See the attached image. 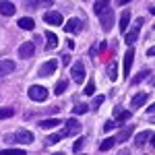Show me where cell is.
<instances>
[{"instance_id":"19","label":"cell","mask_w":155,"mask_h":155,"mask_svg":"<svg viewBox=\"0 0 155 155\" xmlns=\"http://www.w3.org/2000/svg\"><path fill=\"white\" fill-rule=\"evenodd\" d=\"M114 114H116V122H124V120H128L132 116V112H126V110H122V107H118Z\"/></svg>"},{"instance_id":"6","label":"cell","mask_w":155,"mask_h":155,"mask_svg":"<svg viewBox=\"0 0 155 155\" xmlns=\"http://www.w3.org/2000/svg\"><path fill=\"white\" fill-rule=\"evenodd\" d=\"M66 128L60 132L62 137H72V134H79V130H81V124L77 122L74 118H71V120H66V124H64Z\"/></svg>"},{"instance_id":"13","label":"cell","mask_w":155,"mask_h":155,"mask_svg":"<svg viewBox=\"0 0 155 155\" xmlns=\"http://www.w3.org/2000/svg\"><path fill=\"white\" fill-rule=\"evenodd\" d=\"M132 62H134V50H128V52H126V56H124V74H126V77L130 74Z\"/></svg>"},{"instance_id":"11","label":"cell","mask_w":155,"mask_h":155,"mask_svg":"<svg viewBox=\"0 0 155 155\" xmlns=\"http://www.w3.org/2000/svg\"><path fill=\"white\" fill-rule=\"evenodd\" d=\"M15 66H17V64H15L12 60H2V62H0V79H2L4 74H11V72L15 71Z\"/></svg>"},{"instance_id":"41","label":"cell","mask_w":155,"mask_h":155,"mask_svg":"<svg viewBox=\"0 0 155 155\" xmlns=\"http://www.w3.org/2000/svg\"><path fill=\"white\" fill-rule=\"evenodd\" d=\"M149 112H155V104H151V106H149Z\"/></svg>"},{"instance_id":"40","label":"cell","mask_w":155,"mask_h":155,"mask_svg":"<svg viewBox=\"0 0 155 155\" xmlns=\"http://www.w3.org/2000/svg\"><path fill=\"white\" fill-rule=\"evenodd\" d=\"M149 12H151V15H155V6H149Z\"/></svg>"},{"instance_id":"35","label":"cell","mask_w":155,"mask_h":155,"mask_svg":"<svg viewBox=\"0 0 155 155\" xmlns=\"http://www.w3.org/2000/svg\"><path fill=\"white\" fill-rule=\"evenodd\" d=\"M68 62H71V54H66V52H64V54H62V64L66 66Z\"/></svg>"},{"instance_id":"24","label":"cell","mask_w":155,"mask_h":155,"mask_svg":"<svg viewBox=\"0 0 155 155\" xmlns=\"http://www.w3.org/2000/svg\"><path fill=\"white\" fill-rule=\"evenodd\" d=\"M72 112H74L77 116H83V114L89 112V106H87V104H77V106L72 107Z\"/></svg>"},{"instance_id":"17","label":"cell","mask_w":155,"mask_h":155,"mask_svg":"<svg viewBox=\"0 0 155 155\" xmlns=\"http://www.w3.org/2000/svg\"><path fill=\"white\" fill-rule=\"evenodd\" d=\"M107 77H110V81H116V79H118V66H116V60L107 62Z\"/></svg>"},{"instance_id":"14","label":"cell","mask_w":155,"mask_h":155,"mask_svg":"<svg viewBox=\"0 0 155 155\" xmlns=\"http://www.w3.org/2000/svg\"><path fill=\"white\" fill-rule=\"evenodd\" d=\"M0 15L2 17H11V15H15V4L12 2H0Z\"/></svg>"},{"instance_id":"12","label":"cell","mask_w":155,"mask_h":155,"mask_svg":"<svg viewBox=\"0 0 155 155\" xmlns=\"http://www.w3.org/2000/svg\"><path fill=\"white\" fill-rule=\"evenodd\" d=\"M147 99H149V95H147V93H137V95L130 99V107H132V110H137V107L143 106Z\"/></svg>"},{"instance_id":"5","label":"cell","mask_w":155,"mask_h":155,"mask_svg":"<svg viewBox=\"0 0 155 155\" xmlns=\"http://www.w3.org/2000/svg\"><path fill=\"white\" fill-rule=\"evenodd\" d=\"M71 77H72L74 83H83V81H85V64H83V62H74V64H72Z\"/></svg>"},{"instance_id":"33","label":"cell","mask_w":155,"mask_h":155,"mask_svg":"<svg viewBox=\"0 0 155 155\" xmlns=\"http://www.w3.org/2000/svg\"><path fill=\"white\" fill-rule=\"evenodd\" d=\"M83 145H85V137H83V139H79V141H77V143L72 145V149H74V151H77V153H79V151H81V149H83Z\"/></svg>"},{"instance_id":"7","label":"cell","mask_w":155,"mask_h":155,"mask_svg":"<svg viewBox=\"0 0 155 155\" xmlns=\"http://www.w3.org/2000/svg\"><path fill=\"white\" fill-rule=\"evenodd\" d=\"M64 31L66 33H81L83 31V21L81 19H71V21H66V25H64Z\"/></svg>"},{"instance_id":"2","label":"cell","mask_w":155,"mask_h":155,"mask_svg":"<svg viewBox=\"0 0 155 155\" xmlns=\"http://www.w3.org/2000/svg\"><path fill=\"white\" fill-rule=\"evenodd\" d=\"M12 141H17L19 145H29V143H33V132H29V130H17L15 134H8L6 137V143H12Z\"/></svg>"},{"instance_id":"32","label":"cell","mask_w":155,"mask_h":155,"mask_svg":"<svg viewBox=\"0 0 155 155\" xmlns=\"http://www.w3.org/2000/svg\"><path fill=\"white\" fill-rule=\"evenodd\" d=\"M106 46H107L106 41H99V44H97L95 48L91 50V54H97V52H104V50H106Z\"/></svg>"},{"instance_id":"42","label":"cell","mask_w":155,"mask_h":155,"mask_svg":"<svg viewBox=\"0 0 155 155\" xmlns=\"http://www.w3.org/2000/svg\"><path fill=\"white\" fill-rule=\"evenodd\" d=\"M151 122H155V116H153V118H151Z\"/></svg>"},{"instance_id":"8","label":"cell","mask_w":155,"mask_h":155,"mask_svg":"<svg viewBox=\"0 0 155 155\" xmlns=\"http://www.w3.org/2000/svg\"><path fill=\"white\" fill-rule=\"evenodd\" d=\"M58 68V62L56 60H48V62H44L41 64V68H39V77H50V74H54Z\"/></svg>"},{"instance_id":"20","label":"cell","mask_w":155,"mask_h":155,"mask_svg":"<svg viewBox=\"0 0 155 155\" xmlns=\"http://www.w3.org/2000/svg\"><path fill=\"white\" fill-rule=\"evenodd\" d=\"M128 21H130V12L124 11L122 17H120V31H126V29H128Z\"/></svg>"},{"instance_id":"25","label":"cell","mask_w":155,"mask_h":155,"mask_svg":"<svg viewBox=\"0 0 155 155\" xmlns=\"http://www.w3.org/2000/svg\"><path fill=\"white\" fill-rule=\"evenodd\" d=\"M130 134H132V128H124V130H122L118 137H116V143H124V141H126Z\"/></svg>"},{"instance_id":"36","label":"cell","mask_w":155,"mask_h":155,"mask_svg":"<svg viewBox=\"0 0 155 155\" xmlns=\"http://www.w3.org/2000/svg\"><path fill=\"white\" fill-rule=\"evenodd\" d=\"M66 46H68V50H72V48H74V41H72V39H68V41H66Z\"/></svg>"},{"instance_id":"30","label":"cell","mask_w":155,"mask_h":155,"mask_svg":"<svg viewBox=\"0 0 155 155\" xmlns=\"http://www.w3.org/2000/svg\"><path fill=\"white\" fill-rule=\"evenodd\" d=\"M83 93H85V95H93V93H95V83H93V81H89Z\"/></svg>"},{"instance_id":"22","label":"cell","mask_w":155,"mask_h":155,"mask_svg":"<svg viewBox=\"0 0 155 155\" xmlns=\"http://www.w3.org/2000/svg\"><path fill=\"white\" fill-rule=\"evenodd\" d=\"M114 145H116V139H106V141L99 143V151H110Z\"/></svg>"},{"instance_id":"39","label":"cell","mask_w":155,"mask_h":155,"mask_svg":"<svg viewBox=\"0 0 155 155\" xmlns=\"http://www.w3.org/2000/svg\"><path fill=\"white\" fill-rule=\"evenodd\" d=\"M149 141H151V145H153V147H155V132H153V134H151V139H149Z\"/></svg>"},{"instance_id":"38","label":"cell","mask_w":155,"mask_h":155,"mask_svg":"<svg viewBox=\"0 0 155 155\" xmlns=\"http://www.w3.org/2000/svg\"><path fill=\"white\" fill-rule=\"evenodd\" d=\"M118 155H130V151H128V149H124V151H120Z\"/></svg>"},{"instance_id":"27","label":"cell","mask_w":155,"mask_h":155,"mask_svg":"<svg viewBox=\"0 0 155 155\" xmlns=\"http://www.w3.org/2000/svg\"><path fill=\"white\" fill-rule=\"evenodd\" d=\"M66 89H68V83H66V81H58V83H56V89H54V91H56V95H60V93H64Z\"/></svg>"},{"instance_id":"29","label":"cell","mask_w":155,"mask_h":155,"mask_svg":"<svg viewBox=\"0 0 155 155\" xmlns=\"http://www.w3.org/2000/svg\"><path fill=\"white\" fill-rule=\"evenodd\" d=\"M60 139H64V137H62L60 132H56V134H50L48 139H46V145H54V143H58Z\"/></svg>"},{"instance_id":"4","label":"cell","mask_w":155,"mask_h":155,"mask_svg":"<svg viewBox=\"0 0 155 155\" xmlns=\"http://www.w3.org/2000/svg\"><path fill=\"white\" fill-rule=\"evenodd\" d=\"M143 23H145L143 19H137V21H134V25H132V29L126 33V35H124V39H126V44H128V46H132V44L139 39V29L143 27Z\"/></svg>"},{"instance_id":"16","label":"cell","mask_w":155,"mask_h":155,"mask_svg":"<svg viewBox=\"0 0 155 155\" xmlns=\"http://www.w3.org/2000/svg\"><path fill=\"white\" fill-rule=\"evenodd\" d=\"M19 27L25 31H31V29H35V21L29 19V17H23V19H19Z\"/></svg>"},{"instance_id":"3","label":"cell","mask_w":155,"mask_h":155,"mask_svg":"<svg viewBox=\"0 0 155 155\" xmlns=\"http://www.w3.org/2000/svg\"><path fill=\"white\" fill-rule=\"evenodd\" d=\"M27 93H29V97H31L33 101H46V97H48V89H46V87H39V85H31Z\"/></svg>"},{"instance_id":"9","label":"cell","mask_w":155,"mask_h":155,"mask_svg":"<svg viewBox=\"0 0 155 155\" xmlns=\"http://www.w3.org/2000/svg\"><path fill=\"white\" fill-rule=\"evenodd\" d=\"M44 21H46L48 25H62V23H64V19H62V12H56V11L46 12V15H44Z\"/></svg>"},{"instance_id":"28","label":"cell","mask_w":155,"mask_h":155,"mask_svg":"<svg viewBox=\"0 0 155 155\" xmlns=\"http://www.w3.org/2000/svg\"><path fill=\"white\" fill-rule=\"evenodd\" d=\"M0 155H25L23 149H2Z\"/></svg>"},{"instance_id":"43","label":"cell","mask_w":155,"mask_h":155,"mask_svg":"<svg viewBox=\"0 0 155 155\" xmlns=\"http://www.w3.org/2000/svg\"><path fill=\"white\" fill-rule=\"evenodd\" d=\"M54 155H62V153H54Z\"/></svg>"},{"instance_id":"10","label":"cell","mask_w":155,"mask_h":155,"mask_svg":"<svg viewBox=\"0 0 155 155\" xmlns=\"http://www.w3.org/2000/svg\"><path fill=\"white\" fill-rule=\"evenodd\" d=\"M33 54H35L33 41H25L23 46H19V56H21V58H31Z\"/></svg>"},{"instance_id":"31","label":"cell","mask_w":155,"mask_h":155,"mask_svg":"<svg viewBox=\"0 0 155 155\" xmlns=\"http://www.w3.org/2000/svg\"><path fill=\"white\" fill-rule=\"evenodd\" d=\"M104 99H106L104 95H95V99H93V104H91V107H93V110H97V107H99L101 104H104Z\"/></svg>"},{"instance_id":"18","label":"cell","mask_w":155,"mask_h":155,"mask_svg":"<svg viewBox=\"0 0 155 155\" xmlns=\"http://www.w3.org/2000/svg\"><path fill=\"white\" fill-rule=\"evenodd\" d=\"M46 41H48V46H46V50H54L56 48V46H58V37L54 35V33H52V31H48V33H46Z\"/></svg>"},{"instance_id":"26","label":"cell","mask_w":155,"mask_h":155,"mask_svg":"<svg viewBox=\"0 0 155 155\" xmlns=\"http://www.w3.org/2000/svg\"><path fill=\"white\" fill-rule=\"evenodd\" d=\"M12 116H15V110H12V107H0V120L12 118Z\"/></svg>"},{"instance_id":"15","label":"cell","mask_w":155,"mask_h":155,"mask_svg":"<svg viewBox=\"0 0 155 155\" xmlns=\"http://www.w3.org/2000/svg\"><path fill=\"white\" fill-rule=\"evenodd\" d=\"M151 139V132L149 130H143V132H139L137 137H134V147H143L147 141Z\"/></svg>"},{"instance_id":"34","label":"cell","mask_w":155,"mask_h":155,"mask_svg":"<svg viewBox=\"0 0 155 155\" xmlns=\"http://www.w3.org/2000/svg\"><path fill=\"white\" fill-rule=\"evenodd\" d=\"M114 126H116V122H114V120H107L106 124H104V130H106V132H110L112 128H114Z\"/></svg>"},{"instance_id":"37","label":"cell","mask_w":155,"mask_h":155,"mask_svg":"<svg viewBox=\"0 0 155 155\" xmlns=\"http://www.w3.org/2000/svg\"><path fill=\"white\" fill-rule=\"evenodd\" d=\"M147 56H155V48H149V50H147Z\"/></svg>"},{"instance_id":"1","label":"cell","mask_w":155,"mask_h":155,"mask_svg":"<svg viewBox=\"0 0 155 155\" xmlns=\"http://www.w3.org/2000/svg\"><path fill=\"white\" fill-rule=\"evenodd\" d=\"M93 8H95V15L99 17L101 29H104V31H110V29L114 27V12H112V4L106 2V0H101V2H95V4H93Z\"/></svg>"},{"instance_id":"23","label":"cell","mask_w":155,"mask_h":155,"mask_svg":"<svg viewBox=\"0 0 155 155\" xmlns=\"http://www.w3.org/2000/svg\"><path fill=\"white\" fill-rule=\"evenodd\" d=\"M147 77H149V71H141L139 74H134V77H132V85H139V83H143V81L147 79Z\"/></svg>"},{"instance_id":"21","label":"cell","mask_w":155,"mask_h":155,"mask_svg":"<svg viewBox=\"0 0 155 155\" xmlns=\"http://www.w3.org/2000/svg\"><path fill=\"white\" fill-rule=\"evenodd\" d=\"M58 124H60V120H56V118H48V120H41V122H39L41 128H54V126H58Z\"/></svg>"}]
</instances>
